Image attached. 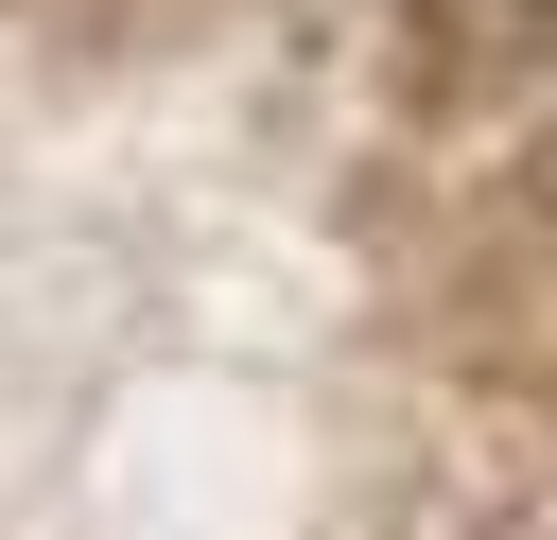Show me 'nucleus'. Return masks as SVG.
Here are the masks:
<instances>
[]
</instances>
